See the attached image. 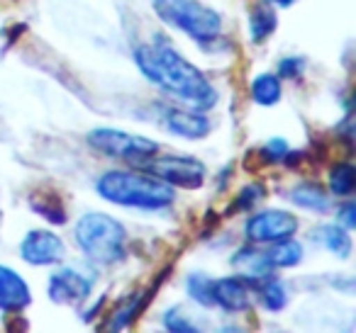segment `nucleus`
Returning a JSON list of instances; mask_svg holds the SVG:
<instances>
[{
    "instance_id": "1",
    "label": "nucleus",
    "mask_w": 356,
    "mask_h": 333,
    "mask_svg": "<svg viewBox=\"0 0 356 333\" xmlns=\"http://www.w3.org/2000/svg\"><path fill=\"white\" fill-rule=\"evenodd\" d=\"M134 61L154 85L191 103L195 110H210L218 103V93L200 74V69H195L186 56H181L166 42L156 40L154 46H137Z\"/></svg>"
},
{
    "instance_id": "2",
    "label": "nucleus",
    "mask_w": 356,
    "mask_h": 333,
    "mask_svg": "<svg viewBox=\"0 0 356 333\" xmlns=\"http://www.w3.org/2000/svg\"><path fill=\"white\" fill-rule=\"evenodd\" d=\"M95 190L103 200L132 210H161L176 200V190L168 182L144 171H108L98 178Z\"/></svg>"
},
{
    "instance_id": "3",
    "label": "nucleus",
    "mask_w": 356,
    "mask_h": 333,
    "mask_svg": "<svg viewBox=\"0 0 356 333\" xmlns=\"http://www.w3.org/2000/svg\"><path fill=\"white\" fill-rule=\"evenodd\" d=\"M76 244L93 263L113 265L124 258L127 231L115 216L103 212H88L79 219L74 229Z\"/></svg>"
},
{
    "instance_id": "4",
    "label": "nucleus",
    "mask_w": 356,
    "mask_h": 333,
    "mask_svg": "<svg viewBox=\"0 0 356 333\" xmlns=\"http://www.w3.org/2000/svg\"><path fill=\"white\" fill-rule=\"evenodd\" d=\"M154 12L163 25L186 32L195 42H213L222 32V17L213 8H205L195 0H154Z\"/></svg>"
},
{
    "instance_id": "5",
    "label": "nucleus",
    "mask_w": 356,
    "mask_h": 333,
    "mask_svg": "<svg viewBox=\"0 0 356 333\" xmlns=\"http://www.w3.org/2000/svg\"><path fill=\"white\" fill-rule=\"evenodd\" d=\"M88 146L95 151L105 153V156L122 158L127 163H144L159 153V144L149 137H139V134L120 132V129L100 127L88 132Z\"/></svg>"
},
{
    "instance_id": "6",
    "label": "nucleus",
    "mask_w": 356,
    "mask_h": 333,
    "mask_svg": "<svg viewBox=\"0 0 356 333\" xmlns=\"http://www.w3.org/2000/svg\"><path fill=\"white\" fill-rule=\"evenodd\" d=\"M144 173L168 182L171 187L195 190L205 182V163L193 156H161L156 161L139 163Z\"/></svg>"
},
{
    "instance_id": "7",
    "label": "nucleus",
    "mask_w": 356,
    "mask_h": 333,
    "mask_svg": "<svg viewBox=\"0 0 356 333\" xmlns=\"http://www.w3.org/2000/svg\"><path fill=\"white\" fill-rule=\"evenodd\" d=\"M298 231V219L286 210H264L254 214L244 226V236L252 244H276L291 239Z\"/></svg>"
},
{
    "instance_id": "8",
    "label": "nucleus",
    "mask_w": 356,
    "mask_h": 333,
    "mask_svg": "<svg viewBox=\"0 0 356 333\" xmlns=\"http://www.w3.org/2000/svg\"><path fill=\"white\" fill-rule=\"evenodd\" d=\"M90 289H93V278L76 268L56 270L47 284V292L54 304H81L90 297Z\"/></svg>"
},
{
    "instance_id": "9",
    "label": "nucleus",
    "mask_w": 356,
    "mask_h": 333,
    "mask_svg": "<svg viewBox=\"0 0 356 333\" xmlns=\"http://www.w3.org/2000/svg\"><path fill=\"white\" fill-rule=\"evenodd\" d=\"M64 241L47 229H32L20 244V255L30 265H54L64 258Z\"/></svg>"
},
{
    "instance_id": "10",
    "label": "nucleus",
    "mask_w": 356,
    "mask_h": 333,
    "mask_svg": "<svg viewBox=\"0 0 356 333\" xmlns=\"http://www.w3.org/2000/svg\"><path fill=\"white\" fill-rule=\"evenodd\" d=\"M213 299L225 311H247L249 304H252L249 280L242 278V275L213 280Z\"/></svg>"
},
{
    "instance_id": "11",
    "label": "nucleus",
    "mask_w": 356,
    "mask_h": 333,
    "mask_svg": "<svg viewBox=\"0 0 356 333\" xmlns=\"http://www.w3.org/2000/svg\"><path fill=\"white\" fill-rule=\"evenodd\" d=\"M32 302V289L8 265H0V311H20Z\"/></svg>"
},
{
    "instance_id": "12",
    "label": "nucleus",
    "mask_w": 356,
    "mask_h": 333,
    "mask_svg": "<svg viewBox=\"0 0 356 333\" xmlns=\"http://www.w3.org/2000/svg\"><path fill=\"white\" fill-rule=\"evenodd\" d=\"M163 122L168 132L184 139H203L210 134V119L200 110H168Z\"/></svg>"
},
{
    "instance_id": "13",
    "label": "nucleus",
    "mask_w": 356,
    "mask_h": 333,
    "mask_svg": "<svg viewBox=\"0 0 356 333\" xmlns=\"http://www.w3.org/2000/svg\"><path fill=\"white\" fill-rule=\"evenodd\" d=\"M310 239L315 244H320L325 250H330L332 255H337L339 260H346L351 255V236L349 229H344L341 224H320L312 229Z\"/></svg>"
},
{
    "instance_id": "14",
    "label": "nucleus",
    "mask_w": 356,
    "mask_h": 333,
    "mask_svg": "<svg viewBox=\"0 0 356 333\" xmlns=\"http://www.w3.org/2000/svg\"><path fill=\"white\" fill-rule=\"evenodd\" d=\"M232 265L234 268H242L244 270L242 278H247L252 284L257 282V280L271 275V270H273V263H271V258H268V253H261V250L252 248V246L239 248L237 253L232 255Z\"/></svg>"
},
{
    "instance_id": "15",
    "label": "nucleus",
    "mask_w": 356,
    "mask_h": 333,
    "mask_svg": "<svg viewBox=\"0 0 356 333\" xmlns=\"http://www.w3.org/2000/svg\"><path fill=\"white\" fill-rule=\"evenodd\" d=\"M291 202L307 212H320V214H325L332 207L327 192L317 182H300V185H296L291 190Z\"/></svg>"
},
{
    "instance_id": "16",
    "label": "nucleus",
    "mask_w": 356,
    "mask_h": 333,
    "mask_svg": "<svg viewBox=\"0 0 356 333\" xmlns=\"http://www.w3.org/2000/svg\"><path fill=\"white\" fill-rule=\"evenodd\" d=\"M278 25V17H276V10L268 6L266 0L264 3H257V8L252 10L249 15V35H252V42L254 44H261L266 37L273 35Z\"/></svg>"
},
{
    "instance_id": "17",
    "label": "nucleus",
    "mask_w": 356,
    "mask_h": 333,
    "mask_svg": "<svg viewBox=\"0 0 356 333\" xmlns=\"http://www.w3.org/2000/svg\"><path fill=\"white\" fill-rule=\"evenodd\" d=\"M254 287H257L259 297H261V304L268 309V311H281V309H286L288 292H286V284H283L281 280L266 275V278L257 280Z\"/></svg>"
},
{
    "instance_id": "18",
    "label": "nucleus",
    "mask_w": 356,
    "mask_h": 333,
    "mask_svg": "<svg viewBox=\"0 0 356 333\" xmlns=\"http://www.w3.org/2000/svg\"><path fill=\"white\" fill-rule=\"evenodd\" d=\"M252 98L261 108H273L281 100V78L273 74H261L252 80Z\"/></svg>"
},
{
    "instance_id": "19",
    "label": "nucleus",
    "mask_w": 356,
    "mask_h": 333,
    "mask_svg": "<svg viewBox=\"0 0 356 333\" xmlns=\"http://www.w3.org/2000/svg\"><path fill=\"white\" fill-rule=\"evenodd\" d=\"M268 258H271L273 268H293L302 260V246L296 239H283L276 241L273 248L268 250Z\"/></svg>"
},
{
    "instance_id": "20",
    "label": "nucleus",
    "mask_w": 356,
    "mask_h": 333,
    "mask_svg": "<svg viewBox=\"0 0 356 333\" xmlns=\"http://www.w3.org/2000/svg\"><path fill=\"white\" fill-rule=\"evenodd\" d=\"M356 187V168L349 161L337 163L330 171V190L337 197H349Z\"/></svg>"
},
{
    "instance_id": "21",
    "label": "nucleus",
    "mask_w": 356,
    "mask_h": 333,
    "mask_svg": "<svg viewBox=\"0 0 356 333\" xmlns=\"http://www.w3.org/2000/svg\"><path fill=\"white\" fill-rule=\"evenodd\" d=\"M30 205L37 214L44 216V219L51 221V224H66V210H64V205H61L59 197H49V195H44V192H35V195L30 197Z\"/></svg>"
},
{
    "instance_id": "22",
    "label": "nucleus",
    "mask_w": 356,
    "mask_h": 333,
    "mask_svg": "<svg viewBox=\"0 0 356 333\" xmlns=\"http://www.w3.org/2000/svg\"><path fill=\"white\" fill-rule=\"evenodd\" d=\"M149 294H152V292L132 294V297H129L127 302H124L122 307H120L118 311L113 314V321H110L105 328H110V331H120V328L129 326V323H132V318L139 314V309H144V304L149 302Z\"/></svg>"
},
{
    "instance_id": "23",
    "label": "nucleus",
    "mask_w": 356,
    "mask_h": 333,
    "mask_svg": "<svg viewBox=\"0 0 356 333\" xmlns=\"http://www.w3.org/2000/svg\"><path fill=\"white\" fill-rule=\"evenodd\" d=\"M186 289H188L191 299L203 307H215L213 299V280L208 275H191L188 282H186Z\"/></svg>"
},
{
    "instance_id": "24",
    "label": "nucleus",
    "mask_w": 356,
    "mask_h": 333,
    "mask_svg": "<svg viewBox=\"0 0 356 333\" xmlns=\"http://www.w3.org/2000/svg\"><path fill=\"white\" fill-rule=\"evenodd\" d=\"M163 326H166L168 331H173V333H195V331H200V326L191 323L188 316L184 314V309H178V307L166 309V314H163Z\"/></svg>"
},
{
    "instance_id": "25",
    "label": "nucleus",
    "mask_w": 356,
    "mask_h": 333,
    "mask_svg": "<svg viewBox=\"0 0 356 333\" xmlns=\"http://www.w3.org/2000/svg\"><path fill=\"white\" fill-rule=\"evenodd\" d=\"M264 195H266V190H264V185H259V182H252V185L242 187V192L237 195V202L232 205V212L252 210V207L257 205Z\"/></svg>"
},
{
    "instance_id": "26",
    "label": "nucleus",
    "mask_w": 356,
    "mask_h": 333,
    "mask_svg": "<svg viewBox=\"0 0 356 333\" xmlns=\"http://www.w3.org/2000/svg\"><path fill=\"white\" fill-rule=\"evenodd\" d=\"M286 151H288L286 139H271V142H266L261 148H259V153H261L264 163H278V161H283Z\"/></svg>"
},
{
    "instance_id": "27",
    "label": "nucleus",
    "mask_w": 356,
    "mask_h": 333,
    "mask_svg": "<svg viewBox=\"0 0 356 333\" xmlns=\"http://www.w3.org/2000/svg\"><path fill=\"white\" fill-rule=\"evenodd\" d=\"M302 59H296V56H288V59L278 61V78H298L302 74Z\"/></svg>"
},
{
    "instance_id": "28",
    "label": "nucleus",
    "mask_w": 356,
    "mask_h": 333,
    "mask_svg": "<svg viewBox=\"0 0 356 333\" xmlns=\"http://www.w3.org/2000/svg\"><path fill=\"white\" fill-rule=\"evenodd\" d=\"M337 224H341L344 229H354L356 226V205L351 200L339 205V210H337Z\"/></svg>"
},
{
    "instance_id": "29",
    "label": "nucleus",
    "mask_w": 356,
    "mask_h": 333,
    "mask_svg": "<svg viewBox=\"0 0 356 333\" xmlns=\"http://www.w3.org/2000/svg\"><path fill=\"white\" fill-rule=\"evenodd\" d=\"M278 8H288V6H293V0H273Z\"/></svg>"
}]
</instances>
